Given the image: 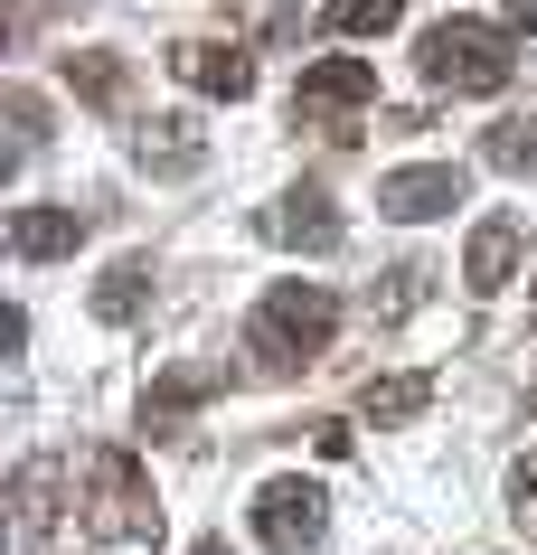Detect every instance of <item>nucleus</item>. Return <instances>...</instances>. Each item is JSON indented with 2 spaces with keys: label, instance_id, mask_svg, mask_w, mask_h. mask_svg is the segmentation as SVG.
Returning a JSON list of instances; mask_svg holds the SVG:
<instances>
[{
  "label": "nucleus",
  "instance_id": "obj_21",
  "mask_svg": "<svg viewBox=\"0 0 537 555\" xmlns=\"http://www.w3.org/2000/svg\"><path fill=\"white\" fill-rule=\"evenodd\" d=\"M528 414H537V386H528Z\"/></svg>",
  "mask_w": 537,
  "mask_h": 555
},
{
  "label": "nucleus",
  "instance_id": "obj_7",
  "mask_svg": "<svg viewBox=\"0 0 537 555\" xmlns=\"http://www.w3.org/2000/svg\"><path fill=\"white\" fill-rule=\"evenodd\" d=\"M170 76H179V86H199V94H227V104L255 94V57H245V48H217V38L170 48Z\"/></svg>",
  "mask_w": 537,
  "mask_h": 555
},
{
  "label": "nucleus",
  "instance_id": "obj_6",
  "mask_svg": "<svg viewBox=\"0 0 537 555\" xmlns=\"http://www.w3.org/2000/svg\"><path fill=\"white\" fill-rule=\"evenodd\" d=\"M462 160H415V170H387L378 179V207H387L396 227H424V217H444V207H462Z\"/></svg>",
  "mask_w": 537,
  "mask_h": 555
},
{
  "label": "nucleus",
  "instance_id": "obj_8",
  "mask_svg": "<svg viewBox=\"0 0 537 555\" xmlns=\"http://www.w3.org/2000/svg\"><path fill=\"white\" fill-rule=\"evenodd\" d=\"M10 245H20V263H57L86 245V207H20L10 217Z\"/></svg>",
  "mask_w": 537,
  "mask_h": 555
},
{
  "label": "nucleus",
  "instance_id": "obj_9",
  "mask_svg": "<svg viewBox=\"0 0 537 555\" xmlns=\"http://www.w3.org/2000/svg\"><path fill=\"white\" fill-rule=\"evenodd\" d=\"M509 273H519V217H481L472 255H462V283L490 301V293H509Z\"/></svg>",
  "mask_w": 537,
  "mask_h": 555
},
{
  "label": "nucleus",
  "instance_id": "obj_16",
  "mask_svg": "<svg viewBox=\"0 0 537 555\" xmlns=\"http://www.w3.org/2000/svg\"><path fill=\"white\" fill-rule=\"evenodd\" d=\"M199 396H208V377H161V386H151V396H142V424H151V434H161V424H179V414L199 405Z\"/></svg>",
  "mask_w": 537,
  "mask_h": 555
},
{
  "label": "nucleus",
  "instance_id": "obj_2",
  "mask_svg": "<svg viewBox=\"0 0 537 555\" xmlns=\"http://www.w3.org/2000/svg\"><path fill=\"white\" fill-rule=\"evenodd\" d=\"M330 330H340V301H330L321 283H273V293L255 301V321H245V349L283 377V367H311V358L330 349Z\"/></svg>",
  "mask_w": 537,
  "mask_h": 555
},
{
  "label": "nucleus",
  "instance_id": "obj_4",
  "mask_svg": "<svg viewBox=\"0 0 537 555\" xmlns=\"http://www.w3.org/2000/svg\"><path fill=\"white\" fill-rule=\"evenodd\" d=\"M255 537H265L273 555L321 546V537H330V499H321V480H265V490H255Z\"/></svg>",
  "mask_w": 537,
  "mask_h": 555
},
{
  "label": "nucleus",
  "instance_id": "obj_1",
  "mask_svg": "<svg viewBox=\"0 0 537 555\" xmlns=\"http://www.w3.org/2000/svg\"><path fill=\"white\" fill-rule=\"evenodd\" d=\"M509 20H434V29L415 38V66H424V86L434 94H500L509 86Z\"/></svg>",
  "mask_w": 537,
  "mask_h": 555
},
{
  "label": "nucleus",
  "instance_id": "obj_14",
  "mask_svg": "<svg viewBox=\"0 0 537 555\" xmlns=\"http://www.w3.org/2000/svg\"><path fill=\"white\" fill-rule=\"evenodd\" d=\"M66 86L86 94V104H123V66H114V48H86V57H66Z\"/></svg>",
  "mask_w": 537,
  "mask_h": 555
},
{
  "label": "nucleus",
  "instance_id": "obj_13",
  "mask_svg": "<svg viewBox=\"0 0 537 555\" xmlns=\"http://www.w3.org/2000/svg\"><path fill=\"white\" fill-rule=\"evenodd\" d=\"M396 20H406V0H330V10H321L330 38H387Z\"/></svg>",
  "mask_w": 537,
  "mask_h": 555
},
{
  "label": "nucleus",
  "instance_id": "obj_12",
  "mask_svg": "<svg viewBox=\"0 0 537 555\" xmlns=\"http://www.w3.org/2000/svg\"><path fill=\"white\" fill-rule=\"evenodd\" d=\"M142 301H151V263L142 255H123L114 273H104V283H94V321H142Z\"/></svg>",
  "mask_w": 537,
  "mask_h": 555
},
{
  "label": "nucleus",
  "instance_id": "obj_3",
  "mask_svg": "<svg viewBox=\"0 0 537 555\" xmlns=\"http://www.w3.org/2000/svg\"><path fill=\"white\" fill-rule=\"evenodd\" d=\"M86 527L114 537V546H151L161 537V499H151V470L132 452H86Z\"/></svg>",
  "mask_w": 537,
  "mask_h": 555
},
{
  "label": "nucleus",
  "instance_id": "obj_19",
  "mask_svg": "<svg viewBox=\"0 0 537 555\" xmlns=\"http://www.w3.org/2000/svg\"><path fill=\"white\" fill-rule=\"evenodd\" d=\"M311 442H321V462H349L358 434H349V424H311Z\"/></svg>",
  "mask_w": 537,
  "mask_h": 555
},
{
  "label": "nucleus",
  "instance_id": "obj_11",
  "mask_svg": "<svg viewBox=\"0 0 537 555\" xmlns=\"http://www.w3.org/2000/svg\"><path fill=\"white\" fill-rule=\"evenodd\" d=\"M424 405H434V377H424V367H406V377H368V396H358V414H368L378 434H396V424H415Z\"/></svg>",
  "mask_w": 537,
  "mask_h": 555
},
{
  "label": "nucleus",
  "instance_id": "obj_20",
  "mask_svg": "<svg viewBox=\"0 0 537 555\" xmlns=\"http://www.w3.org/2000/svg\"><path fill=\"white\" fill-rule=\"evenodd\" d=\"M189 555H236V546H227V537H208V546H189Z\"/></svg>",
  "mask_w": 537,
  "mask_h": 555
},
{
  "label": "nucleus",
  "instance_id": "obj_17",
  "mask_svg": "<svg viewBox=\"0 0 537 555\" xmlns=\"http://www.w3.org/2000/svg\"><path fill=\"white\" fill-rule=\"evenodd\" d=\"M481 160H490V170H528V160H537V132H528V122H490Z\"/></svg>",
  "mask_w": 537,
  "mask_h": 555
},
{
  "label": "nucleus",
  "instance_id": "obj_15",
  "mask_svg": "<svg viewBox=\"0 0 537 555\" xmlns=\"http://www.w3.org/2000/svg\"><path fill=\"white\" fill-rule=\"evenodd\" d=\"M142 160H151V170H199V122H151Z\"/></svg>",
  "mask_w": 537,
  "mask_h": 555
},
{
  "label": "nucleus",
  "instance_id": "obj_18",
  "mask_svg": "<svg viewBox=\"0 0 537 555\" xmlns=\"http://www.w3.org/2000/svg\"><path fill=\"white\" fill-rule=\"evenodd\" d=\"M509 518H519V527L537 537V452H528L519 470H509Z\"/></svg>",
  "mask_w": 537,
  "mask_h": 555
},
{
  "label": "nucleus",
  "instance_id": "obj_10",
  "mask_svg": "<svg viewBox=\"0 0 537 555\" xmlns=\"http://www.w3.org/2000/svg\"><path fill=\"white\" fill-rule=\"evenodd\" d=\"M265 235H273V245H293V255H330V245H340V217H330L321 189H293V198L265 217Z\"/></svg>",
  "mask_w": 537,
  "mask_h": 555
},
{
  "label": "nucleus",
  "instance_id": "obj_5",
  "mask_svg": "<svg viewBox=\"0 0 537 555\" xmlns=\"http://www.w3.org/2000/svg\"><path fill=\"white\" fill-rule=\"evenodd\" d=\"M358 104H378V66H368V57L302 66V86H293V114L302 122H340V114H358Z\"/></svg>",
  "mask_w": 537,
  "mask_h": 555
}]
</instances>
